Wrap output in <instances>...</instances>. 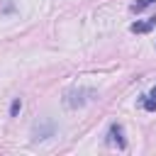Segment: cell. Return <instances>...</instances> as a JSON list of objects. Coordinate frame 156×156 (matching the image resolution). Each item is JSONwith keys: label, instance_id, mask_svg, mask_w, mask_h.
Segmentation results:
<instances>
[{"label": "cell", "instance_id": "6da1fadb", "mask_svg": "<svg viewBox=\"0 0 156 156\" xmlns=\"http://www.w3.org/2000/svg\"><path fill=\"white\" fill-rule=\"evenodd\" d=\"M154 27H156V15L149 17L146 22H134V24H132V32H134V34H146V32H151Z\"/></svg>", "mask_w": 156, "mask_h": 156}, {"label": "cell", "instance_id": "7a4b0ae2", "mask_svg": "<svg viewBox=\"0 0 156 156\" xmlns=\"http://www.w3.org/2000/svg\"><path fill=\"white\" fill-rule=\"evenodd\" d=\"M110 144H117L119 149H124V139H122V127H117V124H112L110 127V139H107Z\"/></svg>", "mask_w": 156, "mask_h": 156}, {"label": "cell", "instance_id": "3957f363", "mask_svg": "<svg viewBox=\"0 0 156 156\" xmlns=\"http://www.w3.org/2000/svg\"><path fill=\"white\" fill-rule=\"evenodd\" d=\"M156 0H139V2H134L132 5V12H141L144 7H149V5H154Z\"/></svg>", "mask_w": 156, "mask_h": 156}, {"label": "cell", "instance_id": "277c9868", "mask_svg": "<svg viewBox=\"0 0 156 156\" xmlns=\"http://www.w3.org/2000/svg\"><path fill=\"white\" fill-rule=\"evenodd\" d=\"M141 105H144V110L154 112V110H156V98H154V95H151V98H144V100H141Z\"/></svg>", "mask_w": 156, "mask_h": 156}, {"label": "cell", "instance_id": "5b68a950", "mask_svg": "<svg viewBox=\"0 0 156 156\" xmlns=\"http://www.w3.org/2000/svg\"><path fill=\"white\" fill-rule=\"evenodd\" d=\"M20 107H22V102H20V98H17V100L12 102V107H10V115H17V112H20Z\"/></svg>", "mask_w": 156, "mask_h": 156}, {"label": "cell", "instance_id": "8992f818", "mask_svg": "<svg viewBox=\"0 0 156 156\" xmlns=\"http://www.w3.org/2000/svg\"><path fill=\"white\" fill-rule=\"evenodd\" d=\"M151 95H154V98H156V88H154V90H151Z\"/></svg>", "mask_w": 156, "mask_h": 156}]
</instances>
